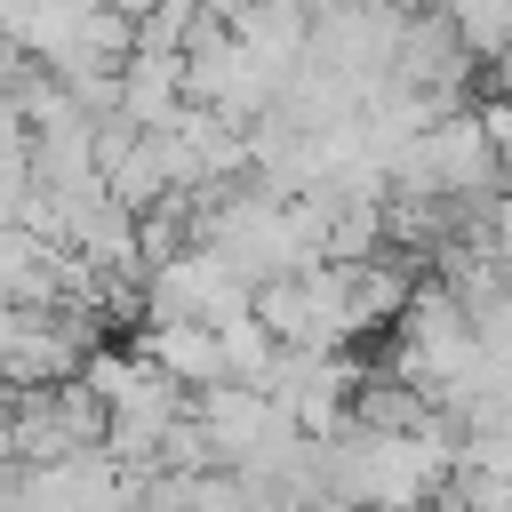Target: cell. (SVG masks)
Wrapping results in <instances>:
<instances>
[{"label": "cell", "mask_w": 512, "mask_h": 512, "mask_svg": "<svg viewBox=\"0 0 512 512\" xmlns=\"http://www.w3.org/2000/svg\"><path fill=\"white\" fill-rule=\"evenodd\" d=\"M448 24L472 56H496L512 48V0H448Z\"/></svg>", "instance_id": "obj_2"}, {"label": "cell", "mask_w": 512, "mask_h": 512, "mask_svg": "<svg viewBox=\"0 0 512 512\" xmlns=\"http://www.w3.org/2000/svg\"><path fill=\"white\" fill-rule=\"evenodd\" d=\"M136 352H152L176 384H216V376H232V360H224V336H216V320H144V336H136Z\"/></svg>", "instance_id": "obj_1"}, {"label": "cell", "mask_w": 512, "mask_h": 512, "mask_svg": "<svg viewBox=\"0 0 512 512\" xmlns=\"http://www.w3.org/2000/svg\"><path fill=\"white\" fill-rule=\"evenodd\" d=\"M32 64H40V56H32V48L16 40V32H0V88H16V80H24Z\"/></svg>", "instance_id": "obj_3"}, {"label": "cell", "mask_w": 512, "mask_h": 512, "mask_svg": "<svg viewBox=\"0 0 512 512\" xmlns=\"http://www.w3.org/2000/svg\"><path fill=\"white\" fill-rule=\"evenodd\" d=\"M488 240H496V248H504V256H512V192H504V200H496V208H488Z\"/></svg>", "instance_id": "obj_5"}, {"label": "cell", "mask_w": 512, "mask_h": 512, "mask_svg": "<svg viewBox=\"0 0 512 512\" xmlns=\"http://www.w3.org/2000/svg\"><path fill=\"white\" fill-rule=\"evenodd\" d=\"M480 120H488V144H496V160H504V176H512V96H504V104H488Z\"/></svg>", "instance_id": "obj_4"}]
</instances>
